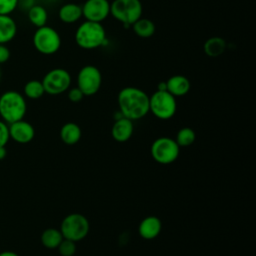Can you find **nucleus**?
<instances>
[{
    "instance_id": "c85d7f7f",
    "label": "nucleus",
    "mask_w": 256,
    "mask_h": 256,
    "mask_svg": "<svg viewBox=\"0 0 256 256\" xmlns=\"http://www.w3.org/2000/svg\"><path fill=\"white\" fill-rule=\"evenodd\" d=\"M10 58V50L5 44H0V64L5 63Z\"/></svg>"
},
{
    "instance_id": "f8f14e48",
    "label": "nucleus",
    "mask_w": 256,
    "mask_h": 256,
    "mask_svg": "<svg viewBox=\"0 0 256 256\" xmlns=\"http://www.w3.org/2000/svg\"><path fill=\"white\" fill-rule=\"evenodd\" d=\"M9 135L15 142L20 144H26L33 140L35 131L33 126L27 122L22 120L13 122L9 126Z\"/></svg>"
},
{
    "instance_id": "a878e982",
    "label": "nucleus",
    "mask_w": 256,
    "mask_h": 256,
    "mask_svg": "<svg viewBox=\"0 0 256 256\" xmlns=\"http://www.w3.org/2000/svg\"><path fill=\"white\" fill-rule=\"evenodd\" d=\"M19 0H0V15H10L15 11Z\"/></svg>"
},
{
    "instance_id": "f257e3e1",
    "label": "nucleus",
    "mask_w": 256,
    "mask_h": 256,
    "mask_svg": "<svg viewBox=\"0 0 256 256\" xmlns=\"http://www.w3.org/2000/svg\"><path fill=\"white\" fill-rule=\"evenodd\" d=\"M117 102L121 114L132 121L139 120L149 113V96L140 88H122L118 93Z\"/></svg>"
},
{
    "instance_id": "6e6552de",
    "label": "nucleus",
    "mask_w": 256,
    "mask_h": 256,
    "mask_svg": "<svg viewBox=\"0 0 256 256\" xmlns=\"http://www.w3.org/2000/svg\"><path fill=\"white\" fill-rule=\"evenodd\" d=\"M151 156L159 164H171L179 156L180 147L175 139L169 137H159L151 145Z\"/></svg>"
},
{
    "instance_id": "39448f33",
    "label": "nucleus",
    "mask_w": 256,
    "mask_h": 256,
    "mask_svg": "<svg viewBox=\"0 0 256 256\" xmlns=\"http://www.w3.org/2000/svg\"><path fill=\"white\" fill-rule=\"evenodd\" d=\"M177 110L176 97L168 91L156 90L149 96V112L160 120L172 118Z\"/></svg>"
},
{
    "instance_id": "dca6fc26",
    "label": "nucleus",
    "mask_w": 256,
    "mask_h": 256,
    "mask_svg": "<svg viewBox=\"0 0 256 256\" xmlns=\"http://www.w3.org/2000/svg\"><path fill=\"white\" fill-rule=\"evenodd\" d=\"M17 25L9 15H0V44H6L14 39Z\"/></svg>"
},
{
    "instance_id": "5701e85b",
    "label": "nucleus",
    "mask_w": 256,
    "mask_h": 256,
    "mask_svg": "<svg viewBox=\"0 0 256 256\" xmlns=\"http://www.w3.org/2000/svg\"><path fill=\"white\" fill-rule=\"evenodd\" d=\"M23 90H24V95L29 99H39L45 93L42 81H39L36 79L28 81L24 85Z\"/></svg>"
},
{
    "instance_id": "2eb2a0df",
    "label": "nucleus",
    "mask_w": 256,
    "mask_h": 256,
    "mask_svg": "<svg viewBox=\"0 0 256 256\" xmlns=\"http://www.w3.org/2000/svg\"><path fill=\"white\" fill-rule=\"evenodd\" d=\"M167 91L174 97H181L186 95L190 88L191 83L184 75H173L166 80Z\"/></svg>"
},
{
    "instance_id": "9d476101",
    "label": "nucleus",
    "mask_w": 256,
    "mask_h": 256,
    "mask_svg": "<svg viewBox=\"0 0 256 256\" xmlns=\"http://www.w3.org/2000/svg\"><path fill=\"white\" fill-rule=\"evenodd\" d=\"M45 93L59 95L67 91L71 85V75L63 68H54L48 71L41 80Z\"/></svg>"
},
{
    "instance_id": "20e7f679",
    "label": "nucleus",
    "mask_w": 256,
    "mask_h": 256,
    "mask_svg": "<svg viewBox=\"0 0 256 256\" xmlns=\"http://www.w3.org/2000/svg\"><path fill=\"white\" fill-rule=\"evenodd\" d=\"M143 6L140 0H113L110 15L124 25H132L142 17Z\"/></svg>"
},
{
    "instance_id": "9b49d317",
    "label": "nucleus",
    "mask_w": 256,
    "mask_h": 256,
    "mask_svg": "<svg viewBox=\"0 0 256 256\" xmlns=\"http://www.w3.org/2000/svg\"><path fill=\"white\" fill-rule=\"evenodd\" d=\"M81 8L82 17L87 21L102 23L110 15V2L108 0H86Z\"/></svg>"
},
{
    "instance_id": "2f4dec72",
    "label": "nucleus",
    "mask_w": 256,
    "mask_h": 256,
    "mask_svg": "<svg viewBox=\"0 0 256 256\" xmlns=\"http://www.w3.org/2000/svg\"><path fill=\"white\" fill-rule=\"evenodd\" d=\"M0 256H19V255L12 251H3L0 253Z\"/></svg>"
},
{
    "instance_id": "4be33fe9",
    "label": "nucleus",
    "mask_w": 256,
    "mask_h": 256,
    "mask_svg": "<svg viewBox=\"0 0 256 256\" xmlns=\"http://www.w3.org/2000/svg\"><path fill=\"white\" fill-rule=\"evenodd\" d=\"M28 19L35 27H42L48 20L47 10L41 5H33L28 9Z\"/></svg>"
},
{
    "instance_id": "aec40b11",
    "label": "nucleus",
    "mask_w": 256,
    "mask_h": 256,
    "mask_svg": "<svg viewBox=\"0 0 256 256\" xmlns=\"http://www.w3.org/2000/svg\"><path fill=\"white\" fill-rule=\"evenodd\" d=\"M133 32L140 38H149L154 35L156 27L152 20L148 18H139L132 25Z\"/></svg>"
},
{
    "instance_id": "4468645a",
    "label": "nucleus",
    "mask_w": 256,
    "mask_h": 256,
    "mask_svg": "<svg viewBox=\"0 0 256 256\" xmlns=\"http://www.w3.org/2000/svg\"><path fill=\"white\" fill-rule=\"evenodd\" d=\"M162 229L161 220L156 216H147L141 220L138 232L139 235L146 240H152L156 238Z\"/></svg>"
},
{
    "instance_id": "bb28decb",
    "label": "nucleus",
    "mask_w": 256,
    "mask_h": 256,
    "mask_svg": "<svg viewBox=\"0 0 256 256\" xmlns=\"http://www.w3.org/2000/svg\"><path fill=\"white\" fill-rule=\"evenodd\" d=\"M67 91H68V99L71 102H74V103L80 102L84 97V94L82 93V91L77 86L69 88Z\"/></svg>"
},
{
    "instance_id": "b1692460",
    "label": "nucleus",
    "mask_w": 256,
    "mask_h": 256,
    "mask_svg": "<svg viewBox=\"0 0 256 256\" xmlns=\"http://www.w3.org/2000/svg\"><path fill=\"white\" fill-rule=\"evenodd\" d=\"M195 139H196V134L194 130L190 127H183L177 132L175 141L179 147H187L193 144Z\"/></svg>"
},
{
    "instance_id": "cd10ccee",
    "label": "nucleus",
    "mask_w": 256,
    "mask_h": 256,
    "mask_svg": "<svg viewBox=\"0 0 256 256\" xmlns=\"http://www.w3.org/2000/svg\"><path fill=\"white\" fill-rule=\"evenodd\" d=\"M9 138V126H7L4 121L0 120V146H5Z\"/></svg>"
},
{
    "instance_id": "393cba45",
    "label": "nucleus",
    "mask_w": 256,
    "mask_h": 256,
    "mask_svg": "<svg viewBox=\"0 0 256 256\" xmlns=\"http://www.w3.org/2000/svg\"><path fill=\"white\" fill-rule=\"evenodd\" d=\"M75 243L76 242H74L72 240L63 238V240L57 247L60 255L61 256H73L76 252V244Z\"/></svg>"
},
{
    "instance_id": "412c9836",
    "label": "nucleus",
    "mask_w": 256,
    "mask_h": 256,
    "mask_svg": "<svg viewBox=\"0 0 256 256\" xmlns=\"http://www.w3.org/2000/svg\"><path fill=\"white\" fill-rule=\"evenodd\" d=\"M63 238L64 237L60 229L58 230L55 228H47L41 234V243L48 249H55L59 246Z\"/></svg>"
},
{
    "instance_id": "0eeeda50",
    "label": "nucleus",
    "mask_w": 256,
    "mask_h": 256,
    "mask_svg": "<svg viewBox=\"0 0 256 256\" xmlns=\"http://www.w3.org/2000/svg\"><path fill=\"white\" fill-rule=\"evenodd\" d=\"M90 230L88 219L80 213H71L64 217L60 225V231L65 239L74 242L84 239Z\"/></svg>"
},
{
    "instance_id": "1a4fd4ad",
    "label": "nucleus",
    "mask_w": 256,
    "mask_h": 256,
    "mask_svg": "<svg viewBox=\"0 0 256 256\" xmlns=\"http://www.w3.org/2000/svg\"><path fill=\"white\" fill-rule=\"evenodd\" d=\"M77 87L82 91L84 96H92L96 94L102 84V74L94 65L83 66L76 78Z\"/></svg>"
},
{
    "instance_id": "f03ea898",
    "label": "nucleus",
    "mask_w": 256,
    "mask_h": 256,
    "mask_svg": "<svg viewBox=\"0 0 256 256\" xmlns=\"http://www.w3.org/2000/svg\"><path fill=\"white\" fill-rule=\"evenodd\" d=\"M76 44L85 50H93L104 45L106 39V30L102 23L85 20L75 31Z\"/></svg>"
},
{
    "instance_id": "7c9ffc66",
    "label": "nucleus",
    "mask_w": 256,
    "mask_h": 256,
    "mask_svg": "<svg viewBox=\"0 0 256 256\" xmlns=\"http://www.w3.org/2000/svg\"><path fill=\"white\" fill-rule=\"evenodd\" d=\"M6 154H7V151L5 146H0V160L4 159L6 157Z\"/></svg>"
},
{
    "instance_id": "f3484780",
    "label": "nucleus",
    "mask_w": 256,
    "mask_h": 256,
    "mask_svg": "<svg viewBox=\"0 0 256 256\" xmlns=\"http://www.w3.org/2000/svg\"><path fill=\"white\" fill-rule=\"evenodd\" d=\"M58 17L63 23H75L82 17V8L76 3H66L60 7Z\"/></svg>"
},
{
    "instance_id": "473e14b6",
    "label": "nucleus",
    "mask_w": 256,
    "mask_h": 256,
    "mask_svg": "<svg viewBox=\"0 0 256 256\" xmlns=\"http://www.w3.org/2000/svg\"><path fill=\"white\" fill-rule=\"evenodd\" d=\"M0 79H1V69H0Z\"/></svg>"
},
{
    "instance_id": "6ab92c4d",
    "label": "nucleus",
    "mask_w": 256,
    "mask_h": 256,
    "mask_svg": "<svg viewBox=\"0 0 256 256\" xmlns=\"http://www.w3.org/2000/svg\"><path fill=\"white\" fill-rule=\"evenodd\" d=\"M227 48V43L224 38L219 37V36H213L208 38L203 46L204 53L208 57H218L222 55Z\"/></svg>"
},
{
    "instance_id": "423d86ee",
    "label": "nucleus",
    "mask_w": 256,
    "mask_h": 256,
    "mask_svg": "<svg viewBox=\"0 0 256 256\" xmlns=\"http://www.w3.org/2000/svg\"><path fill=\"white\" fill-rule=\"evenodd\" d=\"M32 42L34 48L43 55H52L61 47V37L57 30L44 25L34 32Z\"/></svg>"
},
{
    "instance_id": "ddd939ff",
    "label": "nucleus",
    "mask_w": 256,
    "mask_h": 256,
    "mask_svg": "<svg viewBox=\"0 0 256 256\" xmlns=\"http://www.w3.org/2000/svg\"><path fill=\"white\" fill-rule=\"evenodd\" d=\"M133 131V121L126 117H121L115 120V122L113 123L111 128V135L115 141L123 143L131 138Z\"/></svg>"
},
{
    "instance_id": "c756f323",
    "label": "nucleus",
    "mask_w": 256,
    "mask_h": 256,
    "mask_svg": "<svg viewBox=\"0 0 256 256\" xmlns=\"http://www.w3.org/2000/svg\"><path fill=\"white\" fill-rule=\"evenodd\" d=\"M157 90H160V91H167V85H166V81L164 82H160L157 86Z\"/></svg>"
},
{
    "instance_id": "a211bd4d",
    "label": "nucleus",
    "mask_w": 256,
    "mask_h": 256,
    "mask_svg": "<svg viewBox=\"0 0 256 256\" xmlns=\"http://www.w3.org/2000/svg\"><path fill=\"white\" fill-rule=\"evenodd\" d=\"M81 135V128L74 122H67L60 129V138L67 145H74L79 142Z\"/></svg>"
},
{
    "instance_id": "7ed1b4c3",
    "label": "nucleus",
    "mask_w": 256,
    "mask_h": 256,
    "mask_svg": "<svg viewBox=\"0 0 256 256\" xmlns=\"http://www.w3.org/2000/svg\"><path fill=\"white\" fill-rule=\"evenodd\" d=\"M26 110V100L19 92L9 90L0 96V116L6 123L11 124L22 120Z\"/></svg>"
}]
</instances>
